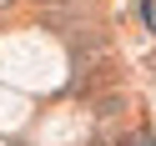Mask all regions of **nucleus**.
I'll return each instance as SVG.
<instances>
[{"mask_svg": "<svg viewBox=\"0 0 156 146\" xmlns=\"http://www.w3.org/2000/svg\"><path fill=\"white\" fill-rule=\"evenodd\" d=\"M96 111H101V116H116V111H121V96H106V101L96 106Z\"/></svg>", "mask_w": 156, "mask_h": 146, "instance_id": "obj_1", "label": "nucleus"}, {"mask_svg": "<svg viewBox=\"0 0 156 146\" xmlns=\"http://www.w3.org/2000/svg\"><path fill=\"white\" fill-rule=\"evenodd\" d=\"M136 10H141V20H146V25L156 20V5H151V0H136Z\"/></svg>", "mask_w": 156, "mask_h": 146, "instance_id": "obj_2", "label": "nucleus"}]
</instances>
